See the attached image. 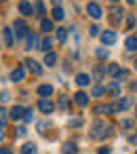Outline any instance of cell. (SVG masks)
<instances>
[{
    "instance_id": "obj_31",
    "label": "cell",
    "mask_w": 137,
    "mask_h": 154,
    "mask_svg": "<svg viewBox=\"0 0 137 154\" xmlns=\"http://www.w3.org/2000/svg\"><path fill=\"white\" fill-rule=\"evenodd\" d=\"M57 40H59V42H65V40H68V30L59 28V30H57Z\"/></svg>"
},
{
    "instance_id": "obj_5",
    "label": "cell",
    "mask_w": 137,
    "mask_h": 154,
    "mask_svg": "<svg viewBox=\"0 0 137 154\" xmlns=\"http://www.w3.org/2000/svg\"><path fill=\"white\" fill-rule=\"evenodd\" d=\"M87 13H89L93 19H101V15H103L101 7H99L97 2H89V7H87Z\"/></svg>"
},
{
    "instance_id": "obj_47",
    "label": "cell",
    "mask_w": 137,
    "mask_h": 154,
    "mask_svg": "<svg viewBox=\"0 0 137 154\" xmlns=\"http://www.w3.org/2000/svg\"><path fill=\"white\" fill-rule=\"evenodd\" d=\"M110 2H118V0H110Z\"/></svg>"
},
{
    "instance_id": "obj_14",
    "label": "cell",
    "mask_w": 137,
    "mask_h": 154,
    "mask_svg": "<svg viewBox=\"0 0 137 154\" xmlns=\"http://www.w3.org/2000/svg\"><path fill=\"white\" fill-rule=\"evenodd\" d=\"M61 152H63V154H78V146H76L74 141H68V143L61 146Z\"/></svg>"
},
{
    "instance_id": "obj_34",
    "label": "cell",
    "mask_w": 137,
    "mask_h": 154,
    "mask_svg": "<svg viewBox=\"0 0 137 154\" xmlns=\"http://www.w3.org/2000/svg\"><path fill=\"white\" fill-rule=\"evenodd\" d=\"M34 120V112L32 110H26V114H23V122H32Z\"/></svg>"
},
{
    "instance_id": "obj_6",
    "label": "cell",
    "mask_w": 137,
    "mask_h": 154,
    "mask_svg": "<svg viewBox=\"0 0 137 154\" xmlns=\"http://www.w3.org/2000/svg\"><path fill=\"white\" fill-rule=\"evenodd\" d=\"M38 110H40L42 114H51V112L55 110V103H53V101H49L47 97H42V99L38 101Z\"/></svg>"
},
{
    "instance_id": "obj_28",
    "label": "cell",
    "mask_w": 137,
    "mask_h": 154,
    "mask_svg": "<svg viewBox=\"0 0 137 154\" xmlns=\"http://www.w3.org/2000/svg\"><path fill=\"white\" fill-rule=\"evenodd\" d=\"M34 42H36V36L30 32L28 36H26V51H32V47H34Z\"/></svg>"
},
{
    "instance_id": "obj_18",
    "label": "cell",
    "mask_w": 137,
    "mask_h": 154,
    "mask_svg": "<svg viewBox=\"0 0 137 154\" xmlns=\"http://www.w3.org/2000/svg\"><path fill=\"white\" fill-rule=\"evenodd\" d=\"M2 34H5V42H7V47H13V42H15V38H13V30H9V28H5L2 30Z\"/></svg>"
},
{
    "instance_id": "obj_8",
    "label": "cell",
    "mask_w": 137,
    "mask_h": 154,
    "mask_svg": "<svg viewBox=\"0 0 137 154\" xmlns=\"http://www.w3.org/2000/svg\"><path fill=\"white\" fill-rule=\"evenodd\" d=\"M23 78H26V68H23V66H21V68H15V70L11 72V80H13V82H21Z\"/></svg>"
},
{
    "instance_id": "obj_11",
    "label": "cell",
    "mask_w": 137,
    "mask_h": 154,
    "mask_svg": "<svg viewBox=\"0 0 137 154\" xmlns=\"http://www.w3.org/2000/svg\"><path fill=\"white\" fill-rule=\"evenodd\" d=\"M74 103H76V106H80V108H84V106L89 103V97H87V93L78 91V93L74 95Z\"/></svg>"
},
{
    "instance_id": "obj_7",
    "label": "cell",
    "mask_w": 137,
    "mask_h": 154,
    "mask_svg": "<svg viewBox=\"0 0 137 154\" xmlns=\"http://www.w3.org/2000/svg\"><path fill=\"white\" fill-rule=\"evenodd\" d=\"M101 42H103V47H112V45L116 42V34H114L112 30H105V32L101 34Z\"/></svg>"
},
{
    "instance_id": "obj_24",
    "label": "cell",
    "mask_w": 137,
    "mask_h": 154,
    "mask_svg": "<svg viewBox=\"0 0 137 154\" xmlns=\"http://www.w3.org/2000/svg\"><path fill=\"white\" fill-rule=\"evenodd\" d=\"M53 19H57V21H61V19H65V13H63V9L57 5L55 9H53Z\"/></svg>"
},
{
    "instance_id": "obj_35",
    "label": "cell",
    "mask_w": 137,
    "mask_h": 154,
    "mask_svg": "<svg viewBox=\"0 0 137 154\" xmlns=\"http://www.w3.org/2000/svg\"><path fill=\"white\" fill-rule=\"evenodd\" d=\"M120 127H122V129H131V127H133V120H129V118H122V120H120Z\"/></svg>"
},
{
    "instance_id": "obj_20",
    "label": "cell",
    "mask_w": 137,
    "mask_h": 154,
    "mask_svg": "<svg viewBox=\"0 0 137 154\" xmlns=\"http://www.w3.org/2000/svg\"><path fill=\"white\" fill-rule=\"evenodd\" d=\"M105 74H108V68H103V66H97V68L93 70V78H97V80H101Z\"/></svg>"
},
{
    "instance_id": "obj_23",
    "label": "cell",
    "mask_w": 137,
    "mask_h": 154,
    "mask_svg": "<svg viewBox=\"0 0 137 154\" xmlns=\"http://www.w3.org/2000/svg\"><path fill=\"white\" fill-rule=\"evenodd\" d=\"M38 150H36V143H32V141H28V143H23V148H21V154H36Z\"/></svg>"
},
{
    "instance_id": "obj_27",
    "label": "cell",
    "mask_w": 137,
    "mask_h": 154,
    "mask_svg": "<svg viewBox=\"0 0 137 154\" xmlns=\"http://www.w3.org/2000/svg\"><path fill=\"white\" fill-rule=\"evenodd\" d=\"M11 118V112H7V108H0V125H7V120Z\"/></svg>"
},
{
    "instance_id": "obj_30",
    "label": "cell",
    "mask_w": 137,
    "mask_h": 154,
    "mask_svg": "<svg viewBox=\"0 0 137 154\" xmlns=\"http://www.w3.org/2000/svg\"><path fill=\"white\" fill-rule=\"evenodd\" d=\"M118 72H120V66L118 63H110L108 66V74L110 76H118Z\"/></svg>"
},
{
    "instance_id": "obj_22",
    "label": "cell",
    "mask_w": 137,
    "mask_h": 154,
    "mask_svg": "<svg viewBox=\"0 0 137 154\" xmlns=\"http://www.w3.org/2000/svg\"><path fill=\"white\" fill-rule=\"evenodd\" d=\"M91 95H93V97H103V95H105V87H103V85H95V87L91 89Z\"/></svg>"
},
{
    "instance_id": "obj_41",
    "label": "cell",
    "mask_w": 137,
    "mask_h": 154,
    "mask_svg": "<svg viewBox=\"0 0 137 154\" xmlns=\"http://www.w3.org/2000/svg\"><path fill=\"white\" fill-rule=\"evenodd\" d=\"M97 154H112V150H110V148H99Z\"/></svg>"
},
{
    "instance_id": "obj_16",
    "label": "cell",
    "mask_w": 137,
    "mask_h": 154,
    "mask_svg": "<svg viewBox=\"0 0 137 154\" xmlns=\"http://www.w3.org/2000/svg\"><path fill=\"white\" fill-rule=\"evenodd\" d=\"M26 66L30 68V72H32V74H40V72H42L40 63H38V61H34V59H26Z\"/></svg>"
},
{
    "instance_id": "obj_51",
    "label": "cell",
    "mask_w": 137,
    "mask_h": 154,
    "mask_svg": "<svg viewBox=\"0 0 137 154\" xmlns=\"http://www.w3.org/2000/svg\"><path fill=\"white\" fill-rule=\"evenodd\" d=\"M135 154H137V152H135Z\"/></svg>"
},
{
    "instance_id": "obj_15",
    "label": "cell",
    "mask_w": 137,
    "mask_h": 154,
    "mask_svg": "<svg viewBox=\"0 0 137 154\" xmlns=\"http://www.w3.org/2000/svg\"><path fill=\"white\" fill-rule=\"evenodd\" d=\"M51 47H53V40H51V38H42V40H38V49H40V51L51 53Z\"/></svg>"
},
{
    "instance_id": "obj_44",
    "label": "cell",
    "mask_w": 137,
    "mask_h": 154,
    "mask_svg": "<svg viewBox=\"0 0 137 154\" xmlns=\"http://www.w3.org/2000/svg\"><path fill=\"white\" fill-rule=\"evenodd\" d=\"M131 143H137V135H131V139H129Z\"/></svg>"
},
{
    "instance_id": "obj_36",
    "label": "cell",
    "mask_w": 137,
    "mask_h": 154,
    "mask_svg": "<svg viewBox=\"0 0 137 154\" xmlns=\"http://www.w3.org/2000/svg\"><path fill=\"white\" fill-rule=\"evenodd\" d=\"M133 26H135V15H126V28L131 30Z\"/></svg>"
},
{
    "instance_id": "obj_9",
    "label": "cell",
    "mask_w": 137,
    "mask_h": 154,
    "mask_svg": "<svg viewBox=\"0 0 137 154\" xmlns=\"http://www.w3.org/2000/svg\"><path fill=\"white\" fill-rule=\"evenodd\" d=\"M105 93H108L110 97H116V95L120 93V82H118V80H114V82H110V85L105 87Z\"/></svg>"
},
{
    "instance_id": "obj_4",
    "label": "cell",
    "mask_w": 137,
    "mask_h": 154,
    "mask_svg": "<svg viewBox=\"0 0 137 154\" xmlns=\"http://www.w3.org/2000/svg\"><path fill=\"white\" fill-rule=\"evenodd\" d=\"M131 103H133L131 97H120V99H118L116 103H112V106H114V112H124V110L131 108Z\"/></svg>"
},
{
    "instance_id": "obj_12",
    "label": "cell",
    "mask_w": 137,
    "mask_h": 154,
    "mask_svg": "<svg viewBox=\"0 0 137 154\" xmlns=\"http://www.w3.org/2000/svg\"><path fill=\"white\" fill-rule=\"evenodd\" d=\"M19 13H21V15H26V17H32L34 9H32V5L28 2V0H23V2L19 5Z\"/></svg>"
},
{
    "instance_id": "obj_37",
    "label": "cell",
    "mask_w": 137,
    "mask_h": 154,
    "mask_svg": "<svg viewBox=\"0 0 137 154\" xmlns=\"http://www.w3.org/2000/svg\"><path fill=\"white\" fill-rule=\"evenodd\" d=\"M89 34H91V36H101V34H99V28H97V26H91V28H89Z\"/></svg>"
},
{
    "instance_id": "obj_3",
    "label": "cell",
    "mask_w": 137,
    "mask_h": 154,
    "mask_svg": "<svg viewBox=\"0 0 137 154\" xmlns=\"http://www.w3.org/2000/svg\"><path fill=\"white\" fill-rule=\"evenodd\" d=\"M13 32H15V36H17V38H21V40H23V38L30 34V32H28V26H26V21H21V19H19V21H15V26H13Z\"/></svg>"
},
{
    "instance_id": "obj_19",
    "label": "cell",
    "mask_w": 137,
    "mask_h": 154,
    "mask_svg": "<svg viewBox=\"0 0 137 154\" xmlns=\"http://www.w3.org/2000/svg\"><path fill=\"white\" fill-rule=\"evenodd\" d=\"M91 82V76L89 74H76V85L78 87H87Z\"/></svg>"
},
{
    "instance_id": "obj_45",
    "label": "cell",
    "mask_w": 137,
    "mask_h": 154,
    "mask_svg": "<svg viewBox=\"0 0 137 154\" xmlns=\"http://www.w3.org/2000/svg\"><path fill=\"white\" fill-rule=\"evenodd\" d=\"M126 2H129V5H135V2H137V0H126Z\"/></svg>"
},
{
    "instance_id": "obj_33",
    "label": "cell",
    "mask_w": 137,
    "mask_h": 154,
    "mask_svg": "<svg viewBox=\"0 0 137 154\" xmlns=\"http://www.w3.org/2000/svg\"><path fill=\"white\" fill-rule=\"evenodd\" d=\"M68 106H70V99L68 97H59V110H68Z\"/></svg>"
},
{
    "instance_id": "obj_49",
    "label": "cell",
    "mask_w": 137,
    "mask_h": 154,
    "mask_svg": "<svg viewBox=\"0 0 137 154\" xmlns=\"http://www.w3.org/2000/svg\"><path fill=\"white\" fill-rule=\"evenodd\" d=\"M135 114H137V106H135Z\"/></svg>"
},
{
    "instance_id": "obj_26",
    "label": "cell",
    "mask_w": 137,
    "mask_h": 154,
    "mask_svg": "<svg viewBox=\"0 0 137 154\" xmlns=\"http://www.w3.org/2000/svg\"><path fill=\"white\" fill-rule=\"evenodd\" d=\"M55 63H57V55H55V53H47V55H44V66L51 68V66H55Z\"/></svg>"
},
{
    "instance_id": "obj_17",
    "label": "cell",
    "mask_w": 137,
    "mask_h": 154,
    "mask_svg": "<svg viewBox=\"0 0 137 154\" xmlns=\"http://www.w3.org/2000/svg\"><path fill=\"white\" fill-rule=\"evenodd\" d=\"M114 112V106H95L93 108V114H112Z\"/></svg>"
},
{
    "instance_id": "obj_32",
    "label": "cell",
    "mask_w": 137,
    "mask_h": 154,
    "mask_svg": "<svg viewBox=\"0 0 137 154\" xmlns=\"http://www.w3.org/2000/svg\"><path fill=\"white\" fill-rule=\"evenodd\" d=\"M44 11H47L44 2H42V0H38V2H36V13H38V15H44Z\"/></svg>"
},
{
    "instance_id": "obj_21",
    "label": "cell",
    "mask_w": 137,
    "mask_h": 154,
    "mask_svg": "<svg viewBox=\"0 0 137 154\" xmlns=\"http://www.w3.org/2000/svg\"><path fill=\"white\" fill-rule=\"evenodd\" d=\"M51 93H53V87H51V85H40V87H38V95H40V97H49Z\"/></svg>"
},
{
    "instance_id": "obj_2",
    "label": "cell",
    "mask_w": 137,
    "mask_h": 154,
    "mask_svg": "<svg viewBox=\"0 0 137 154\" xmlns=\"http://www.w3.org/2000/svg\"><path fill=\"white\" fill-rule=\"evenodd\" d=\"M108 17H110V21H112L114 26H118V23H120V17H124V11H122L120 7L114 5V7L108 11Z\"/></svg>"
},
{
    "instance_id": "obj_48",
    "label": "cell",
    "mask_w": 137,
    "mask_h": 154,
    "mask_svg": "<svg viewBox=\"0 0 137 154\" xmlns=\"http://www.w3.org/2000/svg\"><path fill=\"white\" fill-rule=\"evenodd\" d=\"M135 68H137V59H135Z\"/></svg>"
},
{
    "instance_id": "obj_43",
    "label": "cell",
    "mask_w": 137,
    "mask_h": 154,
    "mask_svg": "<svg viewBox=\"0 0 137 154\" xmlns=\"http://www.w3.org/2000/svg\"><path fill=\"white\" fill-rule=\"evenodd\" d=\"M2 139H5V127L0 125V141H2Z\"/></svg>"
},
{
    "instance_id": "obj_13",
    "label": "cell",
    "mask_w": 137,
    "mask_h": 154,
    "mask_svg": "<svg viewBox=\"0 0 137 154\" xmlns=\"http://www.w3.org/2000/svg\"><path fill=\"white\" fill-rule=\"evenodd\" d=\"M23 114H26V110H23L21 106H13V108H11V118H13V120H21Z\"/></svg>"
},
{
    "instance_id": "obj_10",
    "label": "cell",
    "mask_w": 137,
    "mask_h": 154,
    "mask_svg": "<svg viewBox=\"0 0 137 154\" xmlns=\"http://www.w3.org/2000/svg\"><path fill=\"white\" fill-rule=\"evenodd\" d=\"M124 49H126L129 53H135V51H137V38H135V36H126V38H124Z\"/></svg>"
},
{
    "instance_id": "obj_50",
    "label": "cell",
    "mask_w": 137,
    "mask_h": 154,
    "mask_svg": "<svg viewBox=\"0 0 137 154\" xmlns=\"http://www.w3.org/2000/svg\"><path fill=\"white\" fill-rule=\"evenodd\" d=\"M0 2H7V0H0Z\"/></svg>"
},
{
    "instance_id": "obj_29",
    "label": "cell",
    "mask_w": 137,
    "mask_h": 154,
    "mask_svg": "<svg viewBox=\"0 0 137 154\" xmlns=\"http://www.w3.org/2000/svg\"><path fill=\"white\" fill-rule=\"evenodd\" d=\"M95 55H97V59H108V55H110V51H105V47H99V49H95Z\"/></svg>"
},
{
    "instance_id": "obj_25",
    "label": "cell",
    "mask_w": 137,
    "mask_h": 154,
    "mask_svg": "<svg viewBox=\"0 0 137 154\" xmlns=\"http://www.w3.org/2000/svg\"><path fill=\"white\" fill-rule=\"evenodd\" d=\"M40 30L42 32H53V21L51 19H40Z\"/></svg>"
},
{
    "instance_id": "obj_40",
    "label": "cell",
    "mask_w": 137,
    "mask_h": 154,
    "mask_svg": "<svg viewBox=\"0 0 137 154\" xmlns=\"http://www.w3.org/2000/svg\"><path fill=\"white\" fill-rule=\"evenodd\" d=\"M15 135H17V137L26 135V127H17V129H15Z\"/></svg>"
},
{
    "instance_id": "obj_1",
    "label": "cell",
    "mask_w": 137,
    "mask_h": 154,
    "mask_svg": "<svg viewBox=\"0 0 137 154\" xmlns=\"http://www.w3.org/2000/svg\"><path fill=\"white\" fill-rule=\"evenodd\" d=\"M108 127L110 125H105L103 120L93 122L91 125V139H103V137H108Z\"/></svg>"
},
{
    "instance_id": "obj_42",
    "label": "cell",
    "mask_w": 137,
    "mask_h": 154,
    "mask_svg": "<svg viewBox=\"0 0 137 154\" xmlns=\"http://www.w3.org/2000/svg\"><path fill=\"white\" fill-rule=\"evenodd\" d=\"M0 154H13V152H11L9 148H0Z\"/></svg>"
},
{
    "instance_id": "obj_39",
    "label": "cell",
    "mask_w": 137,
    "mask_h": 154,
    "mask_svg": "<svg viewBox=\"0 0 137 154\" xmlns=\"http://www.w3.org/2000/svg\"><path fill=\"white\" fill-rule=\"evenodd\" d=\"M80 125H82V120H80V118H78V116H76V118H72V120H70V127H80Z\"/></svg>"
},
{
    "instance_id": "obj_46",
    "label": "cell",
    "mask_w": 137,
    "mask_h": 154,
    "mask_svg": "<svg viewBox=\"0 0 137 154\" xmlns=\"http://www.w3.org/2000/svg\"><path fill=\"white\" fill-rule=\"evenodd\" d=\"M53 2H55V5H59V0H53Z\"/></svg>"
},
{
    "instance_id": "obj_38",
    "label": "cell",
    "mask_w": 137,
    "mask_h": 154,
    "mask_svg": "<svg viewBox=\"0 0 137 154\" xmlns=\"http://www.w3.org/2000/svg\"><path fill=\"white\" fill-rule=\"evenodd\" d=\"M116 78H118V80H126V78H129V72H126V70H120Z\"/></svg>"
}]
</instances>
